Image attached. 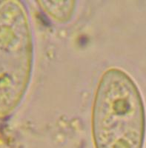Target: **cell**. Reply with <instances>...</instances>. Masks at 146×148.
<instances>
[{
    "instance_id": "obj_1",
    "label": "cell",
    "mask_w": 146,
    "mask_h": 148,
    "mask_svg": "<svg viewBox=\"0 0 146 148\" xmlns=\"http://www.w3.org/2000/svg\"><path fill=\"white\" fill-rule=\"evenodd\" d=\"M91 128L95 148H143L144 104L136 84L123 70L110 68L101 76Z\"/></svg>"
},
{
    "instance_id": "obj_2",
    "label": "cell",
    "mask_w": 146,
    "mask_h": 148,
    "mask_svg": "<svg viewBox=\"0 0 146 148\" xmlns=\"http://www.w3.org/2000/svg\"><path fill=\"white\" fill-rule=\"evenodd\" d=\"M32 29L25 5H0V115L10 113L27 90L32 72Z\"/></svg>"
},
{
    "instance_id": "obj_3",
    "label": "cell",
    "mask_w": 146,
    "mask_h": 148,
    "mask_svg": "<svg viewBox=\"0 0 146 148\" xmlns=\"http://www.w3.org/2000/svg\"><path fill=\"white\" fill-rule=\"evenodd\" d=\"M40 7L51 17L59 22L69 20L75 9V2L72 1H41Z\"/></svg>"
}]
</instances>
